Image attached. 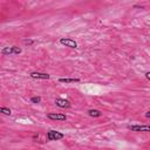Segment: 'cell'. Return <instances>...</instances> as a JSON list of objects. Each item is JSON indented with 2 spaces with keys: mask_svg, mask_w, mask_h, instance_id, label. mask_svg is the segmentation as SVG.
Listing matches in <instances>:
<instances>
[{
  "mask_svg": "<svg viewBox=\"0 0 150 150\" xmlns=\"http://www.w3.org/2000/svg\"><path fill=\"white\" fill-rule=\"evenodd\" d=\"M22 53V49L20 47L16 46H12V47H4L1 49V54L4 56H8V55H19Z\"/></svg>",
  "mask_w": 150,
  "mask_h": 150,
  "instance_id": "6da1fadb",
  "label": "cell"
},
{
  "mask_svg": "<svg viewBox=\"0 0 150 150\" xmlns=\"http://www.w3.org/2000/svg\"><path fill=\"white\" fill-rule=\"evenodd\" d=\"M59 42L62 45V46H66V47H69V48H77V42L70 38H61L59 40Z\"/></svg>",
  "mask_w": 150,
  "mask_h": 150,
  "instance_id": "277c9868",
  "label": "cell"
},
{
  "mask_svg": "<svg viewBox=\"0 0 150 150\" xmlns=\"http://www.w3.org/2000/svg\"><path fill=\"white\" fill-rule=\"evenodd\" d=\"M0 112H2V114H5V115H11V114H12V110L8 109V108H6V107H1V108H0Z\"/></svg>",
  "mask_w": 150,
  "mask_h": 150,
  "instance_id": "30bf717a",
  "label": "cell"
},
{
  "mask_svg": "<svg viewBox=\"0 0 150 150\" xmlns=\"http://www.w3.org/2000/svg\"><path fill=\"white\" fill-rule=\"evenodd\" d=\"M47 118L52 120V121H66L67 116L62 112H48L47 114Z\"/></svg>",
  "mask_w": 150,
  "mask_h": 150,
  "instance_id": "5b68a950",
  "label": "cell"
},
{
  "mask_svg": "<svg viewBox=\"0 0 150 150\" xmlns=\"http://www.w3.org/2000/svg\"><path fill=\"white\" fill-rule=\"evenodd\" d=\"M88 115L91 116V117H101L102 116V112L98 109H89L88 110Z\"/></svg>",
  "mask_w": 150,
  "mask_h": 150,
  "instance_id": "9c48e42d",
  "label": "cell"
},
{
  "mask_svg": "<svg viewBox=\"0 0 150 150\" xmlns=\"http://www.w3.org/2000/svg\"><path fill=\"white\" fill-rule=\"evenodd\" d=\"M128 129L136 132H150V125H141V124H130Z\"/></svg>",
  "mask_w": 150,
  "mask_h": 150,
  "instance_id": "3957f363",
  "label": "cell"
},
{
  "mask_svg": "<svg viewBox=\"0 0 150 150\" xmlns=\"http://www.w3.org/2000/svg\"><path fill=\"white\" fill-rule=\"evenodd\" d=\"M30 102L32 103H40L41 102V97L40 96H33V97H30Z\"/></svg>",
  "mask_w": 150,
  "mask_h": 150,
  "instance_id": "8fae6325",
  "label": "cell"
},
{
  "mask_svg": "<svg viewBox=\"0 0 150 150\" xmlns=\"http://www.w3.org/2000/svg\"><path fill=\"white\" fill-rule=\"evenodd\" d=\"M59 82H61V83H79L80 82V79H69V77H66V79H59Z\"/></svg>",
  "mask_w": 150,
  "mask_h": 150,
  "instance_id": "ba28073f",
  "label": "cell"
},
{
  "mask_svg": "<svg viewBox=\"0 0 150 150\" xmlns=\"http://www.w3.org/2000/svg\"><path fill=\"white\" fill-rule=\"evenodd\" d=\"M29 76L35 80H49L50 75L47 73H40V71H32L29 73Z\"/></svg>",
  "mask_w": 150,
  "mask_h": 150,
  "instance_id": "8992f818",
  "label": "cell"
},
{
  "mask_svg": "<svg viewBox=\"0 0 150 150\" xmlns=\"http://www.w3.org/2000/svg\"><path fill=\"white\" fill-rule=\"evenodd\" d=\"M63 137H64V134H62L60 131H56V130H49L47 132V135H46V138H47L48 142H50V141H60Z\"/></svg>",
  "mask_w": 150,
  "mask_h": 150,
  "instance_id": "7a4b0ae2",
  "label": "cell"
},
{
  "mask_svg": "<svg viewBox=\"0 0 150 150\" xmlns=\"http://www.w3.org/2000/svg\"><path fill=\"white\" fill-rule=\"evenodd\" d=\"M145 117H146V118H150V110L145 112Z\"/></svg>",
  "mask_w": 150,
  "mask_h": 150,
  "instance_id": "9a60e30c",
  "label": "cell"
},
{
  "mask_svg": "<svg viewBox=\"0 0 150 150\" xmlns=\"http://www.w3.org/2000/svg\"><path fill=\"white\" fill-rule=\"evenodd\" d=\"M34 43V41L33 40H30V39H26L25 40V45H28V46H32Z\"/></svg>",
  "mask_w": 150,
  "mask_h": 150,
  "instance_id": "7c38bea8",
  "label": "cell"
},
{
  "mask_svg": "<svg viewBox=\"0 0 150 150\" xmlns=\"http://www.w3.org/2000/svg\"><path fill=\"white\" fill-rule=\"evenodd\" d=\"M55 104L59 107V108H70V102L66 98H61V97H57L55 98Z\"/></svg>",
  "mask_w": 150,
  "mask_h": 150,
  "instance_id": "52a82bcc",
  "label": "cell"
},
{
  "mask_svg": "<svg viewBox=\"0 0 150 150\" xmlns=\"http://www.w3.org/2000/svg\"><path fill=\"white\" fill-rule=\"evenodd\" d=\"M39 137H40V136H39V134H35V135H33V139H34V141L39 139Z\"/></svg>",
  "mask_w": 150,
  "mask_h": 150,
  "instance_id": "4fadbf2b",
  "label": "cell"
},
{
  "mask_svg": "<svg viewBox=\"0 0 150 150\" xmlns=\"http://www.w3.org/2000/svg\"><path fill=\"white\" fill-rule=\"evenodd\" d=\"M145 77L150 81V71H146V73H145Z\"/></svg>",
  "mask_w": 150,
  "mask_h": 150,
  "instance_id": "5bb4252c",
  "label": "cell"
}]
</instances>
